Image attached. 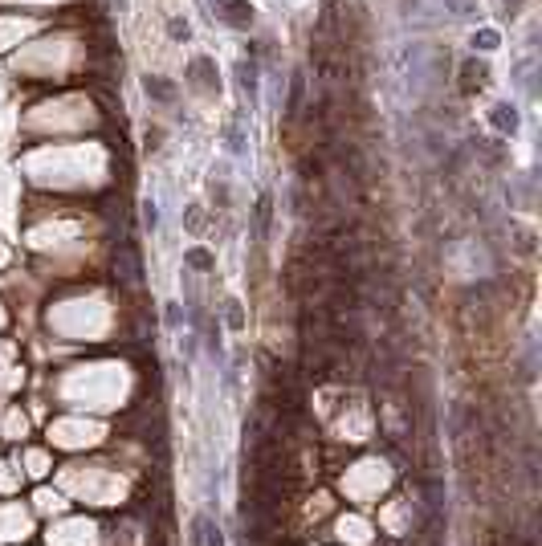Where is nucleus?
Wrapping results in <instances>:
<instances>
[{"label": "nucleus", "mask_w": 542, "mask_h": 546, "mask_svg": "<svg viewBox=\"0 0 542 546\" xmlns=\"http://www.w3.org/2000/svg\"><path fill=\"white\" fill-rule=\"evenodd\" d=\"M225 318H228V326H241V322H245V314H241V302H228Z\"/></svg>", "instance_id": "8"}, {"label": "nucleus", "mask_w": 542, "mask_h": 546, "mask_svg": "<svg viewBox=\"0 0 542 546\" xmlns=\"http://www.w3.org/2000/svg\"><path fill=\"white\" fill-rule=\"evenodd\" d=\"M168 29H172V37H176V41H188V25H183V21H172V25H168Z\"/></svg>", "instance_id": "9"}, {"label": "nucleus", "mask_w": 542, "mask_h": 546, "mask_svg": "<svg viewBox=\"0 0 542 546\" xmlns=\"http://www.w3.org/2000/svg\"><path fill=\"white\" fill-rule=\"evenodd\" d=\"M505 4H510V8H514V12H518V8H522V0H505Z\"/></svg>", "instance_id": "10"}, {"label": "nucleus", "mask_w": 542, "mask_h": 546, "mask_svg": "<svg viewBox=\"0 0 542 546\" xmlns=\"http://www.w3.org/2000/svg\"><path fill=\"white\" fill-rule=\"evenodd\" d=\"M490 123H494L501 135H514V131H518V110H514L510 102H497L494 114H490Z\"/></svg>", "instance_id": "2"}, {"label": "nucleus", "mask_w": 542, "mask_h": 546, "mask_svg": "<svg viewBox=\"0 0 542 546\" xmlns=\"http://www.w3.org/2000/svg\"><path fill=\"white\" fill-rule=\"evenodd\" d=\"M449 8H456V17H473L477 12V0H449Z\"/></svg>", "instance_id": "7"}, {"label": "nucleus", "mask_w": 542, "mask_h": 546, "mask_svg": "<svg viewBox=\"0 0 542 546\" xmlns=\"http://www.w3.org/2000/svg\"><path fill=\"white\" fill-rule=\"evenodd\" d=\"M212 8L232 29H249V21H253V4L249 0H212Z\"/></svg>", "instance_id": "1"}, {"label": "nucleus", "mask_w": 542, "mask_h": 546, "mask_svg": "<svg viewBox=\"0 0 542 546\" xmlns=\"http://www.w3.org/2000/svg\"><path fill=\"white\" fill-rule=\"evenodd\" d=\"M183 257H188V265H196V270H212V257H208L204 249H188Z\"/></svg>", "instance_id": "5"}, {"label": "nucleus", "mask_w": 542, "mask_h": 546, "mask_svg": "<svg viewBox=\"0 0 542 546\" xmlns=\"http://www.w3.org/2000/svg\"><path fill=\"white\" fill-rule=\"evenodd\" d=\"M465 78H469V82H465V90L481 86V82H485V65H481V61H477V65H465Z\"/></svg>", "instance_id": "4"}, {"label": "nucleus", "mask_w": 542, "mask_h": 546, "mask_svg": "<svg viewBox=\"0 0 542 546\" xmlns=\"http://www.w3.org/2000/svg\"><path fill=\"white\" fill-rule=\"evenodd\" d=\"M143 90L151 94L155 102H172V98H176V86H172V82H163V78H147V82H143Z\"/></svg>", "instance_id": "3"}, {"label": "nucleus", "mask_w": 542, "mask_h": 546, "mask_svg": "<svg viewBox=\"0 0 542 546\" xmlns=\"http://www.w3.org/2000/svg\"><path fill=\"white\" fill-rule=\"evenodd\" d=\"M473 49H497V33H494V29L473 33Z\"/></svg>", "instance_id": "6"}]
</instances>
